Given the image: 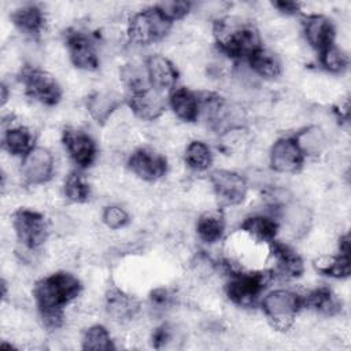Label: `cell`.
<instances>
[{"label": "cell", "mask_w": 351, "mask_h": 351, "mask_svg": "<svg viewBox=\"0 0 351 351\" xmlns=\"http://www.w3.org/2000/svg\"><path fill=\"white\" fill-rule=\"evenodd\" d=\"M81 291V284L70 273L59 271L40 280L34 287V298L44 324L58 328L63 321V307L74 300Z\"/></svg>", "instance_id": "1"}, {"label": "cell", "mask_w": 351, "mask_h": 351, "mask_svg": "<svg viewBox=\"0 0 351 351\" xmlns=\"http://www.w3.org/2000/svg\"><path fill=\"white\" fill-rule=\"evenodd\" d=\"M214 34L219 49L232 58H250L261 48L258 32L236 19L223 18L215 22Z\"/></svg>", "instance_id": "2"}, {"label": "cell", "mask_w": 351, "mask_h": 351, "mask_svg": "<svg viewBox=\"0 0 351 351\" xmlns=\"http://www.w3.org/2000/svg\"><path fill=\"white\" fill-rule=\"evenodd\" d=\"M303 306L302 298L288 289L269 292L262 302V308L270 325L278 330H287Z\"/></svg>", "instance_id": "3"}, {"label": "cell", "mask_w": 351, "mask_h": 351, "mask_svg": "<svg viewBox=\"0 0 351 351\" xmlns=\"http://www.w3.org/2000/svg\"><path fill=\"white\" fill-rule=\"evenodd\" d=\"M171 27V22L160 12L158 7L145 8L134 14L129 21L128 33L132 41L149 44L163 38Z\"/></svg>", "instance_id": "4"}, {"label": "cell", "mask_w": 351, "mask_h": 351, "mask_svg": "<svg viewBox=\"0 0 351 351\" xmlns=\"http://www.w3.org/2000/svg\"><path fill=\"white\" fill-rule=\"evenodd\" d=\"M267 280L269 274L262 271L240 273L232 270L226 284V293L233 303L243 307H250L256 302L258 296L265 289Z\"/></svg>", "instance_id": "5"}, {"label": "cell", "mask_w": 351, "mask_h": 351, "mask_svg": "<svg viewBox=\"0 0 351 351\" xmlns=\"http://www.w3.org/2000/svg\"><path fill=\"white\" fill-rule=\"evenodd\" d=\"M12 226L18 240L29 250L40 247L48 236V225L43 214L30 210L19 208L12 215Z\"/></svg>", "instance_id": "6"}, {"label": "cell", "mask_w": 351, "mask_h": 351, "mask_svg": "<svg viewBox=\"0 0 351 351\" xmlns=\"http://www.w3.org/2000/svg\"><path fill=\"white\" fill-rule=\"evenodd\" d=\"M21 81L26 89V93L43 104L53 106L60 100V86L58 81L47 71L27 66L21 73Z\"/></svg>", "instance_id": "7"}, {"label": "cell", "mask_w": 351, "mask_h": 351, "mask_svg": "<svg viewBox=\"0 0 351 351\" xmlns=\"http://www.w3.org/2000/svg\"><path fill=\"white\" fill-rule=\"evenodd\" d=\"M210 181L217 197L222 204H239L243 202L247 193V181L236 171L215 170L210 176Z\"/></svg>", "instance_id": "8"}, {"label": "cell", "mask_w": 351, "mask_h": 351, "mask_svg": "<svg viewBox=\"0 0 351 351\" xmlns=\"http://www.w3.org/2000/svg\"><path fill=\"white\" fill-rule=\"evenodd\" d=\"M53 173V158L47 148L33 147L22 160V176L27 184H44Z\"/></svg>", "instance_id": "9"}, {"label": "cell", "mask_w": 351, "mask_h": 351, "mask_svg": "<svg viewBox=\"0 0 351 351\" xmlns=\"http://www.w3.org/2000/svg\"><path fill=\"white\" fill-rule=\"evenodd\" d=\"M69 55L73 64L82 70H96L99 66V56L93 41L81 32H70L66 37Z\"/></svg>", "instance_id": "10"}, {"label": "cell", "mask_w": 351, "mask_h": 351, "mask_svg": "<svg viewBox=\"0 0 351 351\" xmlns=\"http://www.w3.org/2000/svg\"><path fill=\"white\" fill-rule=\"evenodd\" d=\"M129 167L141 180L155 181L165 176L167 163L162 155L145 148H140L130 155Z\"/></svg>", "instance_id": "11"}, {"label": "cell", "mask_w": 351, "mask_h": 351, "mask_svg": "<svg viewBox=\"0 0 351 351\" xmlns=\"http://www.w3.org/2000/svg\"><path fill=\"white\" fill-rule=\"evenodd\" d=\"M303 154L293 138H280L270 149V165L278 173H295L302 167Z\"/></svg>", "instance_id": "12"}, {"label": "cell", "mask_w": 351, "mask_h": 351, "mask_svg": "<svg viewBox=\"0 0 351 351\" xmlns=\"http://www.w3.org/2000/svg\"><path fill=\"white\" fill-rule=\"evenodd\" d=\"M63 144L70 158L81 167L89 166L96 155V144L82 130L66 129L63 132Z\"/></svg>", "instance_id": "13"}, {"label": "cell", "mask_w": 351, "mask_h": 351, "mask_svg": "<svg viewBox=\"0 0 351 351\" xmlns=\"http://www.w3.org/2000/svg\"><path fill=\"white\" fill-rule=\"evenodd\" d=\"M303 33L307 43L318 52L333 45L335 29L332 22L324 15H308L303 22Z\"/></svg>", "instance_id": "14"}, {"label": "cell", "mask_w": 351, "mask_h": 351, "mask_svg": "<svg viewBox=\"0 0 351 351\" xmlns=\"http://www.w3.org/2000/svg\"><path fill=\"white\" fill-rule=\"evenodd\" d=\"M145 69L151 88L160 93L174 88L177 81V70L167 58L162 55H152L147 59Z\"/></svg>", "instance_id": "15"}, {"label": "cell", "mask_w": 351, "mask_h": 351, "mask_svg": "<svg viewBox=\"0 0 351 351\" xmlns=\"http://www.w3.org/2000/svg\"><path fill=\"white\" fill-rule=\"evenodd\" d=\"M129 106L138 118L144 121H154L162 115L166 104L160 92L154 88H148L130 93Z\"/></svg>", "instance_id": "16"}, {"label": "cell", "mask_w": 351, "mask_h": 351, "mask_svg": "<svg viewBox=\"0 0 351 351\" xmlns=\"http://www.w3.org/2000/svg\"><path fill=\"white\" fill-rule=\"evenodd\" d=\"M313 215L311 211L300 204L288 202L282 206V222L288 234L293 239L303 237L311 226Z\"/></svg>", "instance_id": "17"}, {"label": "cell", "mask_w": 351, "mask_h": 351, "mask_svg": "<svg viewBox=\"0 0 351 351\" xmlns=\"http://www.w3.org/2000/svg\"><path fill=\"white\" fill-rule=\"evenodd\" d=\"M270 251L277 270L289 277H299L303 273V261L296 251L280 241H270Z\"/></svg>", "instance_id": "18"}, {"label": "cell", "mask_w": 351, "mask_h": 351, "mask_svg": "<svg viewBox=\"0 0 351 351\" xmlns=\"http://www.w3.org/2000/svg\"><path fill=\"white\" fill-rule=\"evenodd\" d=\"M173 112L185 122H193L199 117V97L186 88H177L170 95Z\"/></svg>", "instance_id": "19"}, {"label": "cell", "mask_w": 351, "mask_h": 351, "mask_svg": "<svg viewBox=\"0 0 351 351\" xmlns=\"http://www.w3.org/2000/svg\"><path fill=\"white\" fill-rule=\"evenodd\" d=\"M119 103L121 100L117 93L111 90H97L88 97L86 107L90 117L95 121L103 123L112 115Z\"/></svg>", "instance_id": "20"}, {"label": "cell", "mask_w": 351, "mask_h": 351, "mask_svg": "<svg viewBox=\"0 0 351 351\" xmlns=\"http://www.w3.org/2000/svg\"><path fill=\"white\" fill-rule=\"evenodd\" d=\"M241 230L256 241L270 243L277 234L278 223L266 215H252L243 221Z\"/></svg>", "instance_id": "21"}, {"label": "cell", "mask_w": 351, "mask_h": 351, "mask_svg": "<svg viewBox=\"0 0 351 351\" xmlns=\"http://www.w3.org/2000/svg\"><path fill=\"white\" fill-rule=\"evenodd\" d=\"M293 140L300 152L307 156H318L326 147V134L315 125L302 129Z\"/></svg>", "instance_id": "22"}, {"label": "cell", "mask_w": 351, "mask_h": 351, "mask_svg": "<svg viewBox=\"0 0 351 351\" xmlns=\"http://www.w3.org/2000/svg\"><path fill=\"white\" fill-rule=\"evenodd\" d=\"M15 26L30 36H37L44 26L43 11L37 5H23L11 15Z\"/></svg>", "instance_id": "23"}, {"label": "cell", "mask_w": 351, "mask_h": 351, "mask_svg": "<svg viewBox=\"0 0 351 351\" xmlns=\"http://www.w3.org/2000/svg\"><path fill=\"white\" fill-rule=\"evenodd\" d=\"M106 306L110 315L117 319H129L136 314L138 308L137 302L132 296L123 293L117 288H112L107 292Z\"/></svg>", "instance_id": "24"}, {"label": "cell", "mask_w": 351, "mask_h": 351, "mask_svg": "<svg viewBox=\"0 0 351 351\" xmlns=\"http://www.w3.org/2000/svg\"><path fill=\"white\" fill-rule=\"evenodd\" d=\"M33 133L25 126H10L4 132L3 145L11 155H26L33 148Z\"/></svg>", "instance_id": "25"}, {"label": "cell", "mask_w": 351, "mask_h": 351, "mask_svg": "<svg viewBox=\"0 0 351 351\" xmlns=\"http://www.w3.org/2000/svg\"><path fill=\"white\" fill-rule=\"evenodd\" d=\"M248 63L251 70L263 78H276L281 73V63L278 58L263 48L256 49L248 58Z\"/></svg>", "instance_id": "26"}, {"label": "cell", "mask_w": 351, "mask_h": 351, "mask_svg": "<svg viewBox=\"0 0 351 351\" xmlns=\"http://www.w3.org/2000/svg\"><path fill=\"white\" fill-rule=\"evenodd\" d=\"M225 229V221L221 213L218 211H207L200 215L197 219L196 230L199 237L206 243H215L218 241Z\"/></svg>", "instance_id": "27"}, {"label": "cell", "mask_w": 351, "mask_h": 351, "mask_svg": "<svg viewBox=\"0 0 351 351\" xmlns=\"http://www.w3.org/2000/svg\"><path fill=\"white\" fill-rule=\"evenodd\" d=\"M302 302L303 304H307L326 315H333L340 310V303L337 298L332 293L330 289L325 287L314 289L306 298H302Z\"/></svg>", "instance_id": "28"}, {"label": "cell", "mask_w": 351, "mask_h": 351, "mask_svg": "<svg viewBox=\"0 0 351 351\" xmlns=\"http://www.w3.org/2000/svg\"><path fill=\"white\" fill-rule=\"evenodd\" d=\"M317 269L330 277L344 278L350 276L351 261L350 254H341L337 256H322L315 262Z\"/></svg>", "instance_id": "29"}, {"label": "cell", "mask_w": 351, "mask_h": 351, "mask_svg": "<svg viewBox=\"0 0 351 351\" xmlns=\"http://www.w3.org/2000/svg\"><path fill=\"white\" fill-rule=\"evenodd\" d=\"M185 162L193 170H207L213 162V155L208 145L199 140L191 141L185 151Z\"/></svg>", "instance_id": "30"}, {"label": "cell", "mask_w": 351, "mask_h": 351, "mask_svg": "<svg viewBox=\"0 0 351 351\" xmlns=\"http://www.w3.org/2000/svg\"><path fill=\"white\" fill-rule=\"evenodd\" d=\"M82 348L85 350H112L114 344L110 332L101 325L90 326L82 337Z\"/></svg>", "instance_id": "31"}, {"label": "cell", "mask_w": 351, "mask_h": 351, "mask_svg": "<svg viewBox=\"0 0 351 351\" xmlns=\"http://www.w3.org/2000/svg\"><path fill=\"white\" fill-rule=\"evenodd\" d=\"M122 80L126 84L130 93L140 92L151 88L147 69H141L138 64H126L122 69Z\"/></svg>", "instance_id": "32"}, {"label": "cell", "mask_w": 351, "mask_h": 351, "mask_svg": "<svg viewBox=\"0 0 351 351\" xmlns=\"http://www.w3.org/2000/svg\"><path fill=\"white\" fill-rule=\"evenodd\" d=\"M64 195L70 202L84 203L89 197V185L85 182L82 176L71 173L64 181Z\"/></svg>", "instance_id": "33"}, {"label": "cell", "mask_w": 351, "mask_h": 351, "mask_svg": "<svg viewBox=\"0 0 351 351\" xmlns=\"http://www.w3.org/2000/svg\"><path fill=\"white\" fill-rule=\"evenodd\" d=\"M319 62L322 67L330 73H340L348 64L347 55L335 44L319 52Z\"/></svg>", "instance_id": "34"}, {"label": "cell", "mask_w": 351, "mask_h": 351, "mask_svg": "<svg viewBox=\"0 0 351 351\" xmlns=\"http://www.w3.org/2000/svg\"><path fill=\"white\" fill-rule=\"evenodd\" d=\"M160 12L170 21H177L181 19L188 14L191 10V3L188 1H163L159 5H156Z\"/></svg>", "instance_id": "35"}, {"label": "cell", "mask_w": 351, "mask_h": 351, "mask_svg": "<svg viewBox=\"0 0 351 351\" xmlns=\"http://www.w3.org/2000/svg\"><path fill=\"white\" fill-rule=\"evenodd\" d=\"M103 221L110 229H121L129 222V215L118 206H108L103 213Z\"/></svg>", "instance_id": "36"}, {"label": "cell", "mask_w": 351, "mask_h": 351, "mask_svg": "<svg viewBox=\"0 0 351 351\" xmlns=\"http://www.w3.org/2000/svg\"><path fill=\"white\" fill-rule=\"evenodd\" d=\"M174 339V329L169 325L159 326L152 335V344L155 348H166Z\"/></svg>", "instance_id": "37"}, {"label": "cell", "mask_w": 351, "mask_h": 351, "mask_svg": "<svg viewBox=\"0 0 351 351\" xmlns=\"http://www.w3.org/2000/svg\"><path fill=\"white\" fill-rule=\"evenodd\" d=\"M151 300H152V304H154L156 308H163V307H166V306L170 304L171 295L169 293L167 289L159 288V289H155V291L151 293Z\"/></svg>", "instance_id": "38"}, {"label": "cell", "mask_w": 351, "mask_h": 351, "mask_svg": "<svg viewBox=\"0 0 351 351\" xmlns=\"http://www.w3.org/2000/svg\"><path fill=\"white\" fill-rule=\"evenodd\" d=\"M274 7H277L280 11L285 14H293L298 11V4L293 1H276Z\"/></svg>", "instance_id": "39"}, {"label": "cell", "mask_w": 351, "mask_h": 351, "mask_svg": "<svg viewBox=\"0 0 351 351\" xmlns=\"http://www.w3.org/2000/svg\"><path fill=\"white\" fill-rule=\"evenodd\" d=\"M0 90H1V106H4L7 103V99H8V92H7V86L4 84H1L0 86Z\"/></svg>", "instance_id": "40"}]
</instances>
